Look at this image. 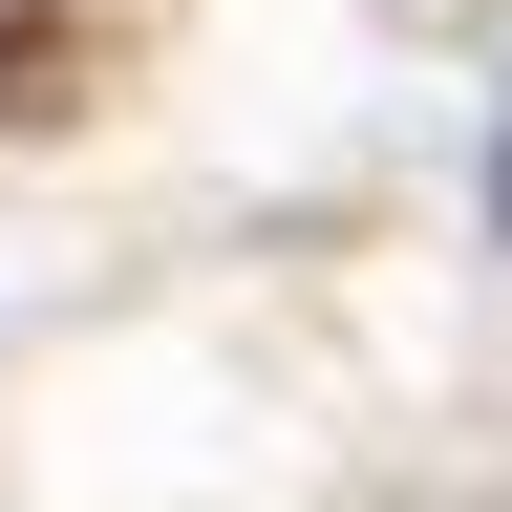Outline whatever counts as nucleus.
I'll return each instance as SVG.
<instances>
[{"instance_id": "nucleus-1", "label": "nucleus", "mask_w": 512, "mask_h": 512, "mask_svg": "<svg viewBox=\"0 0 512 512\" xmlns=\"http://www.w3.org/2000/svg\"><path fill=\"white\" fill-rule=\"evenodd\" d=\"M43 43H64V0H0V128L43 107Z\"/></svg>"}, {"instance_id": "nucleus-2", "label": "nucleus", "mask_w": 512, "mask_h": 512, "mask_svg": "<svg viewBox=\"0 0 512 512\" xmlns=\"http://www.w3.org/2000/svg\"><path fill=\"white\" fill-rule=\"evenodd\" d=\"M491 235H512V150H491Z\"/></svg>"}]
</instances>
